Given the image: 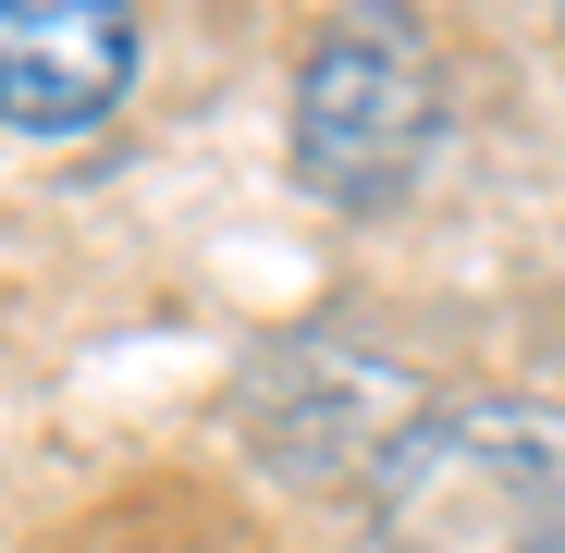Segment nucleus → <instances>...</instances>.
Listing matches in <instances>:
<instances>
[{
    "mask_svg": "<svg viewBox=\"0 0 565 553\" xmlns=\"http://www.w3.org/2000/svg\"><path fill=\"white\" fill-rule=\"evenodd\" d=\"M443 148V38L418 0H344L296 50L282 160L320 210H394L418 160Z\"/></svg>",
    "mask_w": 565,
    "mask_h": 553,
    "instance_id": "obj_2",
    "label": "nucleus"
},
{
    "mask_svg": "<svg viewBox=\"0 0 565 553\" xmlns=\"http://www.w3.org/2000/svg\"><path fill=\"white\" fill-rule=\"evenodd\" d=\"M369 529L382 553H565V406H418L369 468Z\"/></svg>",
    "mask_w": 565,
    "mask_h": 553,
    "instance_id": "obj_1",
    "label": "nucleus"
},
{
    "mask_svg": "<svg viewBox=\"0 0 565 553\" xmlns=\"http://www.w3.org/2000/svg\"><path fill=\"white\" fill-rule=\"evenodd\" d=\"M148 62L136 0H0V124L13 136H99Z\"/></svg>",
    "mask_w": 565,
    "mask_h": 553,
    "instance_id": "obj_3",
    "label": "nucleus"
}]
</instances>
